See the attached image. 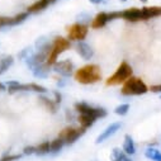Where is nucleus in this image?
<instances>
[{"label": "nucleus", "mask_w": 161, "mask_h": 161, "mask_svg": "<svg viewBox=\"0 0 161 161\" xmlns=\"http://www.w3.org/2000/svg\"><path fill=\"white\" fill-rule=\"evenodd\" d=\"M28 86V92H36V93H41V94H45L47 93V89L42 85H38V84H34V83H31V84H27Z\"/></svg>", "instance_id": "5701e85b"}, {"label": "nucleus", "mask_w": 161, "mask_h": 161, "mask_svg": "<svg viewBox=\"0 0 161 161\" xmlns=\"http://www.w3.org/2000/svg\"><path fill=\"white\" fill-rule=\"evenodd\" d=\"M112 161H132V158L120 148H114L110 156Z\"/></svg>", "instance_id": "2eb2a0df"}, {"label": "nucleus", "mask_w": 161, "mask_h": 161, "mask_svg": "<svg viewBox=\"0 0 161 161\" xmlns=\"http://www.w3.org/2000/svg\"><path fill=\"white\" fill-rule=\"evenodd\" d=\"M32 72H33V75L36 77H39V79L47 77V75H48V66H46V65H38V66H36L32 70Z\"/></svg>", "instance_id": "6ab92c4d"}, {"label": "nucleus", "mask_w": 161, "mask_h": 161, "mask_svg": "<svg viewBox=\"0 0 161 161\" xmlns=\"http://www.w3.org/2000/svg\"><path fill=\"white\" fill-rule=\"evenodd\" d=\"M56 0H37L31 7H28V13H39L45 10L50 4H53Z\"/></svg>", "instance_id": "f8f14e48"}, {"label": "nucleus", "mask_w": 161, "mask_h": 161, "mask_svg": "<svg viewBox=\"0 0 161 161\" xmlns=\"http://www.w3.org/2000/svg\"><path fill=\"white\" fill-rule=\"evenodd\" d=\"M14 62L13 56H3L0 57V75H3Z\"/></svg>", "instance_id": "f3484780"}, {"label": "nucleus", "mask_w": 161, "mask_h": 161, "mask_svg": "<svg viewBox=\"0 0 161 161\" xmlns=\"http://www.w3.org/2000/svg\"><path fill=\"white\" fill-rule=\"evenodd\" d=\"M89 2H90V3H93V4H100V3L103 2V0H89Z\"/></svg>", "instance_id": "2f4dec72"}, {"label": "nucleus", "mask_w": 161, "mask_h": 161, "mask_svg": "<svg viewBox=\"0 0 161 161\" xmlns=\"http://www.w3.org/2000/svg\"><path fill=\"white\" fill-rule=\"evenodd\" d=\"M132 74H133L132 66H131L128 62L123 61L122 64L118 66V69L115 70V72H114L112 76H109V77L107 79L105 84H107L108 86H115V85L125 84L127 80L132 76Z\"/></svg>", "instance_id": "7ed1b4c3"}, {"label": "nucleus", "mask_w": 161, "mask_h": 161, "mask_svg": "<svg viewBox=\"0 0 161 161\" xmlns=\"http://www.w3.org/2000/svg\"><path fill=\"white\" fill-rule=\"evenodd\" d=\"M95 118L94 117H92V115H89V114H80V117H79V122H80V127H83V128H89V127H92L94 123H95Z\"/></svg>", "instance_id": "dca6fc26"}, {"label": "nucleus", "mask_w": 161, "mask_h": 161, "mask_svg": "<svg viewBox=\"0 0 161 161\" xmlns=\"http://www.w3.org/2000/svg\"><path fill=\"white\" fill-rule=\"evenodd\" d=\"M23 153L24 155H33V153H36V147L34 146H27V147H24Z\"/></svg>", "instance_id": "cd10ccee"}, {"label": "nucleus", "mask_w": 161, "mask_h": 161, "mask_svg": "<svg viewBox=\"0 0 161 161\" xmlns=\"http://www.w3.org/2000/svg\"><path fill=\"white\" fill-rule=\"evenodd\" d=\"M75 80L80 84L89 85V84H95L102 79V72L100 67L94 64H89L83 66L81 69L76 70L75 72Z\"/></svg>", "instance_id": "f03ea898"}, {"label": "nucleus", "mask_w": 161, "mask_h": 161, "mask_svg": "<svg viewBox=\"0 0 161 161\" xmlns=\"http://www.w3.org/2000/svg\"><path fill=\"white\" fill-rule=\"evenodd\" d=\"M28 12L27 13H19V14H17L15 17H12V25H17V24H19V23H23L27 18H28Z\"/></svg>", "instance_id": "b1692460"}, {"label": "nucleus", "mask_w": 161, "mask_h": 161, "mask_svg": "<svg viewBox=\"0 0 161 161\" xmlns=\"http://www.w3.org/2000/svg\"><path fill=\"white\" fill-rule=\"evenodd\" d=\"M122 2H126V0H122Z\"/></svg>", "instance_id": "f704fd0d"}, {"label": "nucleus", "mask_w": 161, "mask_h": 161, "mask_svg": "<svg viewBox=\"0 0 161 161\" xmlns=\"http://www.w3.org/2000/svg\"><path fill=\"white\" fill-rule=\"evenodd\" d=\"M76 50H77V53L81 56L84 60H90V58L94 56V51H93V48H92L88 43H85L84 41H81V42H79V43H77Z\"/></svg>", "instance_id": "9b49d317"}, {"label": "nucleus", "mask_w": 161, "mask_h": 161, "mask_svg": "<svg viewBox=\"0 0 161 161\" xmlns=\"http://www.w3.org/2000/svg\"><path fill=\"white\" fill-rule=\"evenodd\" d=\"M2 90H5V85L0 83V92H2Z\"/></svg>", "instance_id": "473e14b6"}, {"label": "nucleus", "mask_w": 161, "mask_h": 161, "mask_svg": "<svg viewBox=\"0 0 161 161\" xmlns=\"http://www.w3.org/2000/svg\"><path fill=\"white\" fill-rule=\"evenodd\" d=\"M145 156L148 160H152V161H161V151L157 150V148H152V147L146 148Z\"/></svg>", "instance_id": "a211bd4d"}, {"label": "nucleus", "mask_w": 161, "mask_h": 161, "mask_svg": "<svg viewBox=\"0 0 161 161\" xmlns=\"http://www.w3.org/2000/svg\"><path fill=\"white\" fill-rule=\"evenodd\" d=\"M84 133H85V128H83V127H79V128H75V127H66V128H64V130L60 132L58 137H60L65 143L71 145V143H74L76 140H79Z\"/></svg>", "instance_id": "0eeeda50"}, {"label": "nucleus", "mask_w": 161, "mask_h": 161, "mask_svg": "<svg viewBox=\"0 0 161 161\" xmlns=\"http://www.w3.org/2000/svg\"><path fill=\"white\" fill-rule=\"evenodd\" d=\"M130 110V104H120L114 109V113L118 115H126Z\"/></svg>", "instance_id": "393cba45"}, {"label": "nucleus", "mask_w": 161, "mask_h": 161, "mask_svg": "<svg viewBox=\"0 0 161 161\" xmlns=\"http://www.w3.org/2000/svg\"><path fill=\"white\" fill-rule=\"evenodd\" d=\"M53 94H55V102H56L57 104H60V103H61V99H62V97H61V94H60L58 92H55Z\"/></svg>", "instance_id": "7c9ffc66"}, {"label": "nucleus", "mask_w": 161, "mask_h": 161, "mask_svg": "<svg viewBox=\"0 0 161 161\" xmlns=\"http://www.w3.org/2000/svg\"><path fill=\"white\" fill-rule=\"evenodd\" d=\"M75 109H76L80 114H89V115L94 117L95 119H98V118H104V117H107V114H108L104 108H94V107H92V105H89L88 103H84V102L76 103V104H75Z\"/></svg>", "instance_id": "6e6552de"}, {"label": "nucleus", "mask_w": 161, "mask_h": 161, "mask_svg": "<svg viewBox=\"0 0 161 161\" xmlns=\"http://www.w3.org/2000/svg\"><path fill=\"white\" fill-rule=\"evenodd\" d=\"M39 100H41L42 105H43L47 110H51L52 113H55V112L57 110V105H58V104H57L55 100L48 99V98H46V97H41V98H39Z\"/></svg>", "instance_id": "aec40b11"}, {"label": "nucleus", "mask_w": 161, "mask_h": 161, "mask_svg": "<svg viewBox=\"0 0 161 161\" xmlns=\"http://www.w3.org/2000/svg\"><path fill=\"white\" fill-rule=\"evenodd\" d=\"M141 2H143V3H146V2H147V0H141Z\"/></svg>", "instance_id": "72a5a7b5"}, {"label": "nucleus", "mask_w": 161, "mask_h": 161, "mask_svg": "<svg viewBox=\"0 0 161 161\" xmlns=\"http://www.w3.org/2000/svg\"><path fill=\"white\" fill-rule=\"evenodd\" d=\"M88 32H89L88 25H85L83 23H75L67 31V39H70V41L81 42L83 39H85V37L88 36Z\"/></svg>", "instance_id": "423d86ee"}, {"label": "nucleus", "mask_w": 161, "mask_h": 161, "mask_svg": "<svg viewBox=\"0 0 161 161\" xmlns=\"http://www.w3.org/2000/svg\"><path fill=\"white\" fill-rule=\"evenodd\" d=\"M12 25V18L10 17H0V28L10 27Z\"/></svg>", "instance_id": "a878e982"}, {"label": "nucleus", "mask_w": 161, "mask_h": 161, "mask_svg": "<svg viewBox=\"0 0 161 161\" xmlns=\"http://www.w3.org/2000/svg\"><path fill=\"white\" fill-rule=\"evenodd\" d=\"M122 127V123L120 122H114V123H110L98 137H97V140H95V143L97 145H99V143H102V142H104V141H107L108 138H110L112 136H114L118 131H119V128Z\"/></svg>", "instance_id": "1a4fd4ad"}, {"label": "nucleus", "mask_w": 161, "mask_h": 161, "mask_svg": "<svg viewBox=\"0 0 161 161\" xmlns=\"http://www.w3.org/2000/svg\"><path fill=\"white\" fill-rule=\"evenodd\" d=\"M53 70L60 74L64 77H69L72 75V70H74V64L70 60H64L60 62H56L53 65Z\"/></svg>", "instance_id": "9d476101"}, {"label": "nucleus", "mask_w": 161, "mask_h": 161, "mask_svg": "<svg viewBox=\"0 0 161 161\" xmlns=\"http://www.w3.org/2000/svg\"><path fill=\"white\" fill-rule=\"evenodd\" d=\"M109 22V17H108V13L105 12H102L99 14L95 15V18L93 19L92 22V28L94 29H99V28H103L107 23Z\"/></svg>", "instance_id": "ddd939ff"}, {"label": "nucleus", "mask_w": 161, "mask_h": 161, "mask_svg": "<svg viewBox=\"0 0 161 161\" xmlns=\"http://www.w3.org/2000/svg\"><path fill=\"white\" fill-rule=\"evenodd\" d=\"M47 153H50V141H45V142L39 143L36 147V155L43 156V155H47Z\"/></svg>", "instance_id": "4be33fe9"}, {"label": "nucleus", "mask_w": 161, "mask_h": 161, "mask_svg": "<svg viewBox=\"0 0 161 161\" xmlns=\"http://www.w3.org/2000/svg\"><path fill=\"white\" fill-rule=\"evenodd\" d=\"M148 92V86L142 81L140 77L131 76L123 84L122 94L123 95H142Z\"/></svg>", "instance_id": "39448f33"}, {"label": "nucleus", "mask_w": 161, "mask_h": 161, "mask_svg": "<svg viewBox=\"0 0 161 161\" xmlns=\"http://www.w3.org/2000/svg\"><path fill=\"white\" fill-rule=\"evenodd\" d=\"M70 46H71L70 39L64 38V37H56V38L53 39V42H52V47H51L50 55H48V57H47L45 65L48 66V67H50V66H53V65L57 62L56 60H57L58 55L62 53L64 51L69 50Z\"/></svg>", "instance_id": "20e7f679"}, {"label": "nucleus", "mask_w": 161, "mask_h": 161, "mask_svg": "<svg viewBox=\"0 0 161 161\" xmlns=\"http://www.w3.org/2000/svg\"><path fill=\"white\" fill-rule=\"evenodd\" d=\"M161 15V8L158 7H150V8H131L122 12V18L128 22H140V20H148L151 18Z\"/></svg>", "instance_id": "f257e3e1"}, {"label": "nucleus", "mask_w": 161, "mask_h": 161, "mask_svg": "<svg viewBox=\"0 0 161 161\" xmlns=\"http://www.w3.org/2000/svg\"><path fill=\"white\" fill-rule=\"evenodd\" d=\"M148 90H151L152 93H161V84L158 85H152L148 88Z\"/></svg>", "instance_id": "c756f323"}, {"label": "nucleus", "mask_w": 161, "mask_h": 161, "mask_svg": "<svg viewBox=\"0 0 161 161\" xmlns=\"http://www.w3.org/2000/svg\"><path fill=\"white\" fill-rule=\"evenodd\" d=\"M122 150H123L128 156L136 153V145H135L133 138H132L130 135H127V136L125 137V142H123V148H122Z\"/></svg>", "instance_id": "4468645a"}, {"label": "nucleus", "mask_w": 161, "mask_h": 161, "mask_svg": "<svg viewBox=\"0 0 161 161\" xmlns=\"http://www.w3.org/2000/svg\"><path fill=\"white\" fill-rule=\"evenodd\" d=\"M22 156L20 155H7V156H4L2 160H0V161H17V160H19Z\"/></svg>", "instance_id": "bb28decb"}, {"label": "nucleus", "mask_w": 161, "mask_h": 161, "mask_svg": "<svg viewBox=\"0 0 161 161\" xmlns=\"http://www.w3.org/2000/svg\"><path fill=\"white\" fill-rule=\"evenodd\" d=\"M64 145H65V142H64L60 137H57V138L50 141V152H51V153H56V152L61 151L62 147H64Z\"/></svg>", "instance_id": "412c9836"}, {"label": "nucleus", "mask_w": 161, "mask_h": 161, "mask_svg": "<svg viewBox=\"0 0 161 161\" xmlns=\"http://www.w3.org/2000/svg\"><path fill=\"white\" fill-rule=\"evenodd\" d=\"M29 52H31V48H24L20 53H18V57H19V58H24V60H25V58L29 56Z\"/></svg>", "instance_id": "c85d7f7f"}]
</instances>
